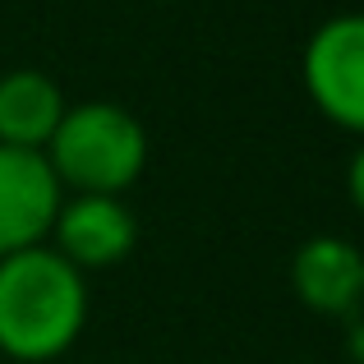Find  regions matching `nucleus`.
<instances>
[{"mask_svg": "<svg viewBox=\"0 0 364 364\" xmlns=\"http://www.w3.org/2000/svg\"><path fill=\"white\" fill-rule=\"evenodd\" d=\"M88 323V282L51 245L0 258V350L14 360H55Z\"/></svg>", "mask_w": 364, "mask_h": 364, "instance_id": "1", "label": "nucleus"}, {"mask_svg": "<svg viewBox=\"0 0 364 364\" xmlns=\"http://www.w3.org/2000/svg\"><path fill=\"white\" fill-rule=\"evenodd\" d=\"M42 157L55 171L60 189L70 185L74 194L120 198V189H129L148 166V134L139 116L120 102H79V107H65Z\"/></svg>", "mask_w": 364, "mask_h": 364, "instance_id": "2", "label": "nucleus"}, {"mask_svg": "<svg viewBox=\"0 0 364 364\" xmlns=\"http://www.w3.org/2000/svg\"><path fill=\"white\" fill-rule=\"evenodd\" d=\"M304 92L332 124L364 134V9L332 14L309 33L300 55Z\"/></svg>", "mask_w": 364, "mask_h": 364, "instance_id": "3", "label": "nucleus"}, {"mask_svg": "<svg viewBox=\"0 0 364 364\" xmlns=\"http://www.w3.org/2000/svg\"><path fill=\"white\" fill-rule=\"evenodd\" d=\"M65 189L42 152L0 143V258L46 245Z\"/></svg>", "mask_w": 364, "mask_h": 364, "instance_id": "4", "label": "nucleus"}, {"mask_svg": "<svg viewBox=\"0 0 364 364\" xmlns=\"http://www.w3.org/2000/svg\"><path fill=\"white\" fill-rule=\"evenodd\" d=\"M51 249L74 263L79 272L92 267H116L139 240V222L116 194H74L60 203L51 222Z\"/></svg>", "mask_w": 364, "mask_h": 364, "instance_id": "5", "label": "nucleus"}, {"mask_svg": "<svg viewBox=\"0 0 364 364\" xmlns=\"http://www.w3.org/2000/svg\"><path fill=\"white\" fill-rule=\"evenodd\" d=\"M291 286L314 314H350L364 295V254L346 235H314L291 258Z\"/></svg>", "mask_w": 364, "mask_h": 364, "instance_id": "6", "label": "nucleus"}, {"mask_svg": "<svg viewBox=\"0 0 364 364\" xmlns=\"http://www.w3.org/2000/svg\"><path fill=\"white\" fill-rule=\"evenodd\" d=\"M65 116V92L42 70L0 74V143L42 152Z\"/></svg>", "mask_w": 364, "mask_h": 364, "instance_id": "7", "label": "nucleus"}, {"mask_svg": "<svg viewBox=\"0 0 364 364\" xmlns=\"http://www.w3.org/2000/svg\"><path fill=\"white\" fill-rule=\"evenodd\" d=\"M346 189H350V203L364 213V139H360L355 157H350V166H346Z\"/></svg>", "mask_w": 364, "mask_h": 364, "instance_id": "8", "label": "nucleus"}, {"mask_svg": "<svg viewBox=\"0 0 364 364\" xmlns=\"http://www.w3.org/2000/svg\"><path fill=\"white\" fill-rule=\"evenodd\" d=\"M346 350H350V360L364 364V318L360 323H350V332H346Z\"/></svg>", "mask_w": 364, "mask_h": 364, "instance_id": "9", "label": "nucleus"}]
</instances>
